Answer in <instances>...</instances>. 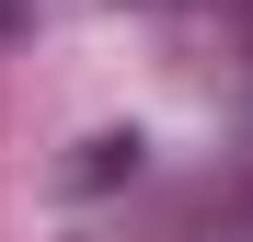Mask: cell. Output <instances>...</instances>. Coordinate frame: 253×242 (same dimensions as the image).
Segmentation results:
<instances>
[{
  "instance_id": "6da1fadb",
  "label": "cell",
  "mask_w": 253,
  "mask_h": 242,
  "mask_svg": "<svg viewBox=\"0 0 253 242\" xmlns=\"http://www.w3.org/2000/svg\"><path fill=\"white\" fill-rule=\"evenodd\" d=\"M115 173H138V139H92V161H81V185H115Z\"/></svg>"
},
{
  "instance_id": "7a4b0ae2",
  "label": "cell",
  "mask_w": 253,
  "mask_h": 242,
  "mask_svg": "<svg viewBox=\"0 0 253 242\" xmlns=\"http://www.w3.org/2000/svg\"><path fill=\"white\" fill-rule=\"evenodd\" d=\"M23 23H35V0H0V47H12V35H23Z\"/></svg>"
}]
</instances>
